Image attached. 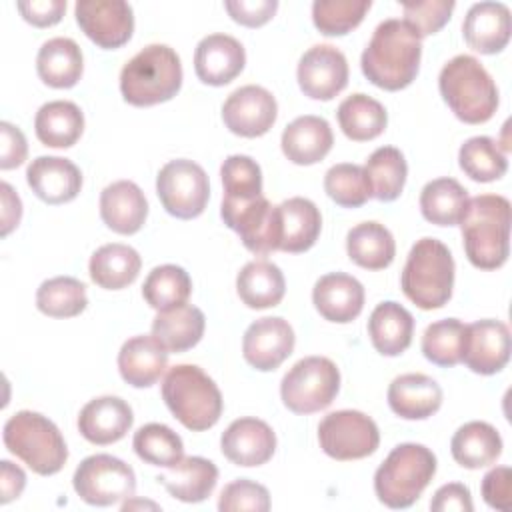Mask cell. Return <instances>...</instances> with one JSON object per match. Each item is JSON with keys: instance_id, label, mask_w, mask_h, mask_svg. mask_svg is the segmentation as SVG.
Wrapping results in <instances>:
<instances>
[{"instance_id": "obj_1", "label": "cell", "mask_w": 512, "mask_h": 512, "mask_svg": "<svg viewBox=\"0 0 512 512\" xmlns=\"http://www.w3.org/2000/svg\"><path fill=\"white\" fill-rule=\"evenodd\" d=\"M422 40L398 18L382 20L362 52L360 66L364 76L378 88L402 90L418 74Z\"/></svg>"}, {"instance_id": "obj_2", "label": "cell", "mask_w": 512, "mask_h": 512, "mask_svg": "<svg viewBox=\"0 0 512 512\" xmlns=\"http://www.w3.org/2000/svg\"><path fill=\"white\" fill-rule=\"evenodd\" d=\"M464 252L472 266L496 270L510 252V200L500 194L468 198L460 218Z\"/></svg>"}, {"instance_id": "obj_3", "label": "cell", "mask_w": 512, "mask_h": 512, "mask_svg": "<svg viewBox=\"0 0 512 512\" xmlns=\"http://www.w3.org/2000/svg\"><path fill=\"white\" fill-rule=\"evenodd\" d=\"M438 88L454 116L466 124L488 122L498 108L496 82L470 54H458L442 66Z\"/></svg>"}, {"instance_id": "obj_4", "label": "cell", "mask_w": 512, "mask_h": 512, "mask_svg": "<svg viewBox=\"0 0 512 512\" xmlns=\"http://www.w3.org/2000/svg\"><path fill=\"white\" fill-rule=\"evenodd\" d=\"M180 86V56L166 44L144 46L120 70V92L132 106L166 102L178 94Z\"/></svg>"}, {"instance_id": "obj_5", "label": "cell", "mask_w": 512, "mask_h": 512, "mask_svg": "<svg viewBox=\"0 0 512 512\" xmlns=\"http://www.w3.org/2000/svg\"><path fill=\"white\" fill-rule=\"evenodd\" d=\"M400 286L418 308H442L454 288V258L448 246L430 236L416 240L402 268Z\"/></svg>"}, {"instance_id": "obj_6", "label": "cell", "mask_w": 512, "mask_h": 512, "mask_svg": "<svg viewBox=\"0 0 512 512\" xmlns=\"http://www.w3.org/2000/svg\"><path fill=\"white\" fill-rule=\"evenodd\" d=\"M162 398L174 418L192 432L212 428L224 408L216 382L196 364L172 366L162 382Z\"/></svg>"}, {"instance_id": "obj_7", "label": "cell", "mask_w": 512, "mask_h": 512, "mask_svg": "<svg viewBox=\"0 0 512 512\" xmlns=\"http://www.w3.org/2000/svg\"><path fill=\"white\" fill-rule=\"evenodd\" d=\"M436 474V456L430 448L404 442L392 448L374 474L378 500L394 510L410 508Z\"/></svg>"}, {"instance_id": "obj_8", "label": "cell", "mask_w": 512, "mask_h": 512, "mask_svg": "<svg viewBox=\"0 0 512 512\" xmlns=\"http://www.w3.org/2000/svg\"><path fill=\"white\" fill-rule=\"evenodd\" d=\"M4 446L18 456L32 472L52 476L68 460V448L58 426L40 412L20 410L4 424Z\"/></svg>"}, {"instance_id": "obj_9", "label": "cell", "mask_w": 512, "mask_h": 512, "mask_svg": "<svg viewBox=\"0 0 512 512\" xmlns=\"http://www.w3.org/2000/svg\"><path fill=\"white\" fill-rule=\"evenodd\" d=\"M340 390V370L326 356L298 360L280 382V396L294 414H312L332 404Z\"/></svg>"}, {"instance_id": "obj_10", "label": "cell", "mask_w": 512, "mask_h": 512, "mask_svg": "<svg viewBox=\"0 0 512 512\" xmlns=\"http://www.w3.org/2000/svg\"><path fill=\"white\" fill-rule=\"evenodd\" d=\"M156 194L168 214L190 220L204 212L210 198V182L198 162L176 158L160 168Z\"/></svg>"}, {"instance_id": "obj_11", "label": "cell", "mask_w": 512, "mask_h": 512, "mask_svg": "<svg viewBox=\"0 0 512 512\" xmlns=\"http://www.w3.org/2000/svg\"><path fill=\"white\" fill-rule=\"evenodd\" d=\"M76 494L90 506H112L136 490V476L130 464L110 454L84 458L72 478Z\"/></svg>"}, {"instance_id": "obj_12", "label": "cell", "mask_w": 512, "mask_h": 512, "mask_svg": "<svg viewBox=\"0 0 512 512\" xmlns=\"http://www.w3.org/2000/svg\"><path fill=\"white\" fill-rule=\"evenodd\" d=\"M318 442L334 460H360L376 452L380 432L376 422L360 410H336L318 424Z\"/></svg>"}, {"instance_id": "obj_13", "label": "cell", "mask_w": 512, "mask_h": 512, "mask_svg": "<svg viewBox=\"0 0 512 512\" xmlns=\"http://www.w3.org/2000/svg\"><path fill=\"white\" fill-rule=\"evenodd\" d=\"M220 216L224 224L234 230L242 244L260 256H266L280 246L278 210L268 202L264 194L250 200H226L222 198Z\"/></svg>"}, {"instance_id": "obj_14", "label": "cell", "mask_w": 512, "mask_h": 512, "mask_svg": "<svg viewBox=\"0 0 512 512\" xmlns=\"http://www.w3.org/2000/svg\"><path fill=\"white\" fill-rule=\"evenodd\" d=\"M74 14L82 32L100 48H120L134 32V12L124 0H78Z\"/></svg>"}, {"instance_id": "obj_15", "label": "cell", "mask_w": 512, "mask_h": 512, "mask_svg": "<svg viewBox=\"0 0 512 512\" xmlns=\"http://www.w3.org/2000/svg\"><path fill=\"white\" fill-rule=\"evenodd\" d=\"M296 78L308 98L332 100L348 84L346 56L332 44H314L302 54Z\"/></svg>"}, {"instance_id": "obj_16", "label": "cell", "mask_w": 512, "mask_h": 512, "mask_svg": "<svg viewBox=\"0 0 512 512\" xmlns=\"http://www.w3.org/2000/svg\"><path fill=\"white\" fill-rule=\"evenodd\" d=\"M278 116V104L270 90L246 84L236 88L222 104V120L232 134L256 138L266 134Z\"/></svg>"}, {"instance_id": "obj_17", "label": "cell", "mask_w": 512, "mask_h": 512, "mask_svg": "<svg viewBox=\"0 0 512 512\" xmlns=\"http://www.w3.org/2000/svg\"><path fill=\"white\" fill-rule=\"evenodd\" d=\"M294 330L288 320L280 316H264L254 320L242 338L244 360L260 370H276L294 350Z\"/></svg>"}, {"instance_id": "obj_18", "label": "cell", "mask_w": 512, "mask_h": 512, "mask_svg": "<svg viewBox=\"0 0 512 512\" xmlns=\"http://www.w3.org/2000/svg\"><path fill=\"white\" fill-rule=\"evenodd\" d=\"M510 360V330L502 320H476L466 324L462 360L472 372L490 376Z\"/></svg>"}, {"instance_id": "obj_19", "label": "cell", "mask_w": 512, "mask_h": 512, "mask_svg": "<svg viewBox=\"0 0 512 512\" xmlns=\"http://www.w3.org/2000/svg\"><path fill=\"white\" fill-rule=\"evenodd\" d=\"M222 454L236 466H262L276 450V434L260 418H238L220 436Z\"/></svg>"}, {"instance_id": "obj_20", "label": "cell", "mask_w": 512, "mask_h": 512, "mask_svg": "<svg viewBox=\"0 0 512 512\" xmlns=\"http://www.w3.org/2000/svg\"><path fill=\"white\" fill-rule=\"evenodd\" d=\"M244 64V46L230 34H208L196 44L194 70L204 84L224 86L244 70Z\"/></svg>"}, {"instance_id": "obj_21", "label": "cell", "mask_w": 512, "mask_h": 512, "mask_svg": "<svg viewBox=\"0 0 512 512\" xmlns=\"http://www.w3.org/2000/svg\"><path fill=\"white\" fill-rule=\"evenodd\" d=\"M26 182L46 204H64L82 188L80 168L62 156H38L26 168Z\"/></svg>"}, {"instance_id": "obj_22", "label": "cell", "mask_w": 512, "mask_h": 512, "mask_svg": "<svg viewBox=\"0 0 512 512\" xmlns=\"http://www.w3.org/2000/svg\"><path fill=\"white\" fill-rule=\"evenodd\" d=\"M134 414L126 400L118 396H98L84 404L78 414L80 434L98 446L114 444L132 428Z\"/></svg>"}, {"instance_id": "obj_23", "label": "cell", "mask_w": 512, "mask_h": 512, "mask_svg": "<svg viewBox=\"0 0 512 512\" xmlns=\"http://www.w3.org/2000/svg\"><path fill=\"white\" fill-rule=\"evenodd\" d=\"M312 302L324 320L346 324L364 308V286L350 274L330 272L316 280Z\"/></svg>"}, {"instance_id": "obj_24", "label": "cell", "mask_w": 512, "mask_h": 512, "mask_svg": "<svg viewBox=\"0 0 512 512\" xmlns=\"http://www.w3.org/2000/svg\"><path fill=\"white\" fill-rule=\"evenodd\" d=\"M510 8L504 2H476L468 8L462 34L468 46L480 54H496L510 40Z\"/></svg>"}, {"instance_id": "obj_25", "label": "cell", "mask_w": 512, "mask_h": 512, "mask_svg": "<svg viewBox=\"0 0 512 512\" xmlns=\"http://www.w3.org/2000/svg\"><path fill=\"white\" fill-rule=\"evenodd\" d=\"M148 216V202L132 180H116L100 192V218L118 234H136Z\"/></svg>"}, {"instance_id": "obj_26", "label": "cell", "mask_w": 512, "mask_h": 512, "mask_svg": "<svg viewBox=\"0 0 512 512\" xmlns=\"http://www.w3.org/2000/svg\"><path fill=\"white\" fill-rule=\"evenodd\" d=\"M388 404L400 418L424 420L442 406V388L426 374H400L388 386Z\"/></svg>"}, {"instance_id": "obj_27", "label": "cell", "mask_w": 512, "mask_h": 512, "mask_svg": "<svg viewBox=\"0 0 512 512\" xmlns=\"http://www.w3.org/2000/svg\"><path fill=\"white\" fill-rule=\"evenodd\" d=\"M284 156L300 166L320 162L334 144V134L322 116L304 114L294 118L282 132L280 138Z\"/></svg>"}, {"instance_id": "obj_28", "label": "cell", "mask_w": 512, "mask_h": 512, "mask_svg": "<svg viewBox=\"0 0 512 512\" xmlns=\"http://www.w3.org/2000/svg\"><path fill=\"white\" fill-rule=\"evenodd\" d=\"M168 366V350L150 334L128 338L118 352V370L134 388H148L160 380Z\"/></svg>"}, {"instance_id": "obj_29", "label": "cell", "mask_w": 512, "mask_h": 512, "mask_svg": "<svg viewBox=\"0 0 512 512\" xmlns=\"http://www.w3.org/2000/svg\"><path fill=\"white\" fill-rule=\"evenodd\" d=\"M280 226L278 250L298 254L314 246L320 236L322 216L318 206L302 196L288 198L276 206Z\"/></svg>"}, {"instance_id": "obj_30", "label": "cell", "mask_w": 512, "mask_h": 512, "mask_svg": "<svg viewBox=\"0 0 512 512\" xmlns=\"http://www.w3.org/2000/svg\"><path fill=\"white\" fill-rule=\"evenodd\" d=\"M156 480L176 500L196 504L206 500L218 482V468L212 460L202 456H184L180 462L168 468V472L156 476Z\"/></svg>"}, {"instance_id": "obj_31", "label": "cell", "mask_w": 512, "mask_h": 512, "mask_svg": "<svg viewBox=\"0 0 512 512\" xmlns=\"http://www.w3.org/2000/svg\"><path fill=\"white\" fill-rule=\"evenodd\" d=\"M414 318L398 302H380L368 318V336L382 356H400L412 342Z\"/></svg>"}, {"instance_id": "obj_32", "label": "cell", "mask_w": 512, "mask_h": 512, "mask_svg": "<svg viewBox=\"0 0 512 512\" xmlns=\"http://www.w3.org/2000/svg\"><path fill=\"white\" fill-rule=\"evenodd\" d=\"M36 70L44 84L52 88H72L84 70L82 50L72 38H50L38 50Z\"/></svg>"}, {"instance_id": "obj_33", "label": "cell", "mask_w": 512, "mask_h": 512, "mask_svg": "<svg viewBox=\"0 0 512 512\" xmlns=\"http://www.w3.org/2000/svg\"><path fill=\"white\" fill-rule=\"evenodd\" d=\"M450 452L462 468L478 470L498 460L502 454V438L492 424L472 420L454 432Z\"/></svg>"}, {"instance_id": "obj_34", "label": "cell", "mask_w": 512, "mask_h": 512, "mask_svg": "<svg viewBox=\"0 0 512 512\" xmlns=\"http://www.w3.org/2000/svg\"><path fill=\"white\" fill-rule=\"evenodd\" d=\"M236 290L240 300L254 310L278 306L286 292L282 270L268 260H252L242 266L236 276Z\"/></svg>"}, {"instance_id": "obj_35", "label": "cell", "mask_w": 512, "mask_h": 512, "mask_svg": "<svg viewBox=\"0 0 512 512\" xmlns=\"http://www.w3.org/2000/svg\"><path fill=\"white\" fill-rule=\"evenodd\" d=\"M204 326V312L198 306L182 304L156 314L152 320V336L168 352H186L202 340Z\"/></svg>"}, {"instance_id": "obj_36", "label": "cell", "mask_w": 512, "mask_h": 512, "mask_svg": "<svg viewBox=\"0 0 512 512\" xmlns=\"http://www.w3.org/2000/svg\"><path fill=\"white\" fill-rule=\"evenodd\" d=\"M34 130L44 146L70 148L84 132V114L70 100H52L38 108Z\"/></svg>"}, {"instance_id": "obj_37", "label": "cell", "mask_w": 512, "mask_h": 512, "mask_svg": "<svg viewBox=\"0 0 512 512\" xmlns=\"http://www.w3.org/2000/svg\"><path fill=\"white\" fill-rule=\"evenodd\" d=\"M140 254L120 242L100 246L88 262V272L94 284L104 290H122L130 286L140 272Z\"/></svg>"}, {"instance_id": "obj_38", "label": "cell", "mask_w": 512, "mask_h": 512, "mask_svg": "<svg viewBox=\"0 0 512 512\" xmlns=\"http://www.w3.org/2000/svg\"><path fill=\"white\" fill-rule=\"evenodd\" d=\"M346 252L354 264L366 270H382L392 264L396 242L384 224L368 220L350 228L346 234Z\"/></svg>"}, {"instance_id": "obj_39", "label": "cell", "mask_w": 512, "mask_h": 512, "mask_svg": "<svg viewBox=\"0 0 512 512\" xmlns=\"http://www.w3.org/2000/svg\"><path fill=\"white\" fill-rule=\"evenodd\" d=\"M336 116L342 132L356 142L380 136L388 124L386 108L376 98L362 92L346 96L340 102Z\"/></svg>"}, {"instance_id": "obj_40", "label": "cell", "mask_w": 512, "mask_h": 512, "mask_svg": "<svg viewBox=\"0 0 512 512\" xmlns=\"http://www.w3.org/2000/svg\"><path fill=\"white\" fill-rule=\"evenodd\" d=\"M468 204V190L454 178L430 180L420 192V212L436 226H454L460 222Z\"/></svg>"}, {"instance_id": "obj_41", "label": "cell", "mask_w": 512, "mask_h": 512, "mask_svg": "<svg viewBox=\"0 0 512 512\" xmlns=\"http://www.w3.org/2000/svg\"><path fill=\"white\" fill-rule=\"evenodd\" d=\"M364 172L370 182L372 198L380 202H392L404 190L408 164L398 148L380 146L368 156Z\"/></svg>"}, {"instance_id": "obj_42", "label": "cell", "mask_w": 512, "mask_h": 512, "mask_svg": "<svg viewBox=\"0 0 512 512\" xmlns=\"http://www.w3.org/2000/svg\"><path fill=\"white\" fill-rule=\"evenodd\" d=\"M192 292V280L182 266L162 264L148 272L142 284V296L158 312L186 304Z\"/></svg>"}, {"instance_id": "obj_43", "label": "cell", "mask_w": 512, "mask_h": 512, "mask_svg": "<svg viewBox=\"0 0 512 512\" xmlns=\"http://www.w3.org/2000/svg\"><path fill=\"white\" fill-rule=\"evenodd\" d=\"M36 306L52 318H72L88 306L86 286L72 276H54L44 280L36 290Z\"/></svg>"}, {"instance_id": "obj_44", "label": "cell", "mask_w": 512, "mask_h": 512, "mask_svg": "<svg viewBox=\"0 0 512 512\" xmlns=\"http://www.w3.org/2000/svg\"><path fill=\"white\" fill-rule=\"evenodd\" d=\"M458 164L476 182H492L506 174L508 158L490 136H472L458 150Z\"/></svg>"}, {"instance_id": "obj_45", "label": "cell", "mask_w": 512, "mask_h": 512, "mask_svg": "<svg viewBox=\"0 0 512 512\" xmlns=\"http://www.w3.org/2000/svg\"><path fill=\"white\" fill-rule=\"evenodd\" d=\"M134 452L150 466L170 468L184 458L182 438L166 424L150 422L134 432Z\"/></svg>"}, {"instance_id": "obj_46", "label": "cell", "mask_w": 512, "mask_h": 512, "mask_svg": "<svg viewBox=\"0 0 512 512\" xmlns=\"http://www.w3.org/2000/svg\"><path fill=\"white\" fill-rule=\"evenodd\" d=\"M466 324L458 318L436 320L422 334V354L436 366H456L462 360Z\"/></svg>"}, {"instance_id": "obj_47", "label": "cell", "mask_w": 512, "mask_h": 512, "mask_svg": "<svg viewBox=\"0 0 512 512\" xmlns=\"http://www.w3.org/2000/svg\"><path fill=\"white\" fill-rule=\"evenodd\" d=\"M324 190L336 204L344 208H358L372 198L364 166L350 162H340L328 168L324 174Z\"/></svg>"}, {"instance_id": "obj_48", "label": "cell", "mask_w": 512, "mask_h": 512, "mask_svg": "<svg viewBox=\"0 0 512 512\" xmlns=\"http://www.w3.org/2000/svg\"><path fill=\"white\" fill-rule=\"evenodd\" d=\"M370 0H314V26L326 36H342L356 28L370 10Z\"/></svg>"}, {"instance_id": "obj_49", "label": "cell", "mask_w": 512, "mask_h": 512, "mask_svg": "<svg viewBox=\"0 0 512 512\" xmlns=\"http://www.w3.org/2000/svg\"><path fill=\"white\" fill-rule=\"evenodd\" d=\"M226 200H250L262 194V170L246 154H232L220 166Z\"/></svg>"}, {"instance_id": "obj_50", "label": "cell", "mask_w": 512, "mask_h": 512, "mask_svg": "<svg viewBox=\"0 0 512 512\" xmlns=\"http://www.w3.org/2000/svg\"><path fill=\"white\" fill-rule=\"evenodd\" d=\"M452 0H412L402 2L404 10V22L418 34L422 40L424 36H430L438 32L448 20L454 10Z\"/></svg>"}, {"instance_id": "obj_51", "label": "cell", "mask_w": 512, "mask_h": 512, "mask_svg": "<svg viewBox=\"0 0 512 512\" xmlns=\"http://www.w3.org/2000/svg\"><path fill=\"white\" fill-rule=\"evenodd\" d=\"M218 510L220 512H266L270 510V492L266 486L248 480L238 478L230 484H226L218 498Z\"/></svg>"}, {"instance_id": "obj_52", "label": "cell", "mask_w": 512, "mask_h": 512, "mask_svg": "<svg viewBox=\"0 0 512 512\" xmlns=\"http://www.w3.org/2000/svg\"><path fill=\"white\" fill-rule=\"evenodd\" d=\"M482 498L494 510H510L512 472L508 466H496L482 478Z\"/></svg>"}, {"instance_id": "obj_53", "label": "cell", "mask_w": 512, "mask_h": 512, "mask_svg": "<svg viewBox=\"0 0 512 512\" xmlns=\"http://www.w3.org/2000/svg\"><path fill=\"white\" fill-rule=\"evenodd\" d=\"M224 8L236 22L256 28L266 24L274 16V12L278 10V2L276 0H226Z\"/></svg>"}, {"instance_id": "obj_54", "label": "cell", "mask_w": 512, "mask_h": 512, "mask_svg": "<svg viewBox=\"0 0 512 512\" xmlns=\"http://www.w3.org/2000/svg\"><path fill=\"white\" fill-rule=\"evenodd\" d=\"M0 136H2L0 168L10 170V168L20 166L28 154V144H26L22 130L4 120V122H0Z\"/></svg>"}, {"instance_id": "obj_55", "label": "cell", "mask_w": 512, "mask_h": 512, "mask_svg": "<svg viewBox=\"0 0 512 512\" xmlns=\"http://www.w3.org/2000/svg\"><path fill=\"white\" fill-rule=\"evenodd\" d=\"M430 510L434 512H472V496L468 486L460 482H450L440 486L434 492V498L430 502Z\"/></svg>"}, {"instance_id": "obj_56", "label": "cell", "mask_w": 512, "mask_h": 512, "mask_svg": "<svg viewBox=\"0 0 512 512\" xmlns=\"http://www.w3.org/2000/svg\"><path fill=\"white\" fill-rule=\"evenodd\" d=\"M18 10L22 18L34 26L46 28L56 22L66 12V0H30V2H18Z\"/></svg>"}, {"instance_id": "obj_57", "label": "cell", "mask_w": 512, "mask_h": 512, "mask_svg": "<svg viewBox=\"0 0 512 512\" xmlns=\"http://www.w3.org/2000/svg\"><path fill=\"white\" fill-rule=\"evenodd\" d=\"M26 486V474L10 460L0 462V502L8 504L22 494Z\"/></svg>"}, {"instance_id": "obj_58", "label": "cell", "mask_w": 512, "mask_h": 512, "mask_svg": "<svg viewBox=\"0 0 512 512\" xmlns=\"http://www.w3.org/2000/svg\"><path fill=\"white\" fill-rule=\"evenodd\" d=\"M0 194H2V236H8L20 224L22 202L8 182L0 184Z\"/></svg>"}, {"instance_id": "obj_59", "label": "cell", "mask_w": 512, "mask_h": 512, "mask_svg": "<svg viewBox=\"0 0 512 512\" xmlns=\"http://www.w3.org/2000/svg\"><path fill=\"white\" fill-rule=\"evenodd\" d=\"M142 506H146V508H152V510H158L160 506L158 504H154V502H148V500H132V496L130 498H126V502L122 504V510L126 512V510H132V508H142Z\"/></svg>"}]
</instances>
